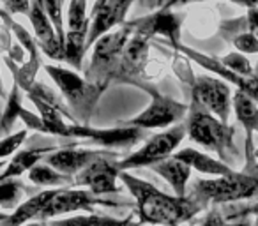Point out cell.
Returning a JSON list of instances; mask_svg holds the SVG:
<instances>
[{
  "label": "cell",
  "mask_w": 258,
  "mask_h": 226,
  "mask_svg": "<svg viewBox=\"0 0 258 226\" xmlns=\"http://www.w3.org/2000/svg\"><path fill=\"white\" fill-rule=\"evenodd\" d=\"M110 154H113V152L87 150V148L82 150V148H75V145H73V147H66V148H60V150L51 152V154H48L43 161L46 163L48 166L55 168L57 172L64 173V175L76 177L92 161H96V159H99V158H104V156H110Z\"/></svg>",
  "instance_id": "cell-14"
},
{
  "label": "cell",
  "mask_w": 258,
  "mask_h": 226,
  "mask_svg": "<svg viewBox=\"0 0 258 226\" xmlns=\"http://www.w3.org/2000/svg\"><path fill=\"white\" fill-rule=\"evenodd\" d=\"M46 71L53 78V82L57 83V87L64 94L68 103L71 104L75 113L87 126L90 113H92L94 106H96L97 99L101 96V90L97 87L90 85L87 80L78 76L75 71H66L62 67H55V65H46Z\"/></svg>",
  "instance_id": "cell-6"
},
{
  "label": "cell",
  "mask_w": 258,
  "mask_h": 226,
  "mask_svg": "<svg viewBox=\"0 0 258 226\" xmlns=\"http://www.w3.org/2000/svg\"><path fill=\"white\" fill-rule=\"evenodd\" d=\"M186 129L191 140L209 150L218 152L223 163L237 158V148L233 145V127L221 122L197 101H193L189 106Z\"/></svg>",
  "instance_id": "cell-3"
},
{
  "label": "cell",
  "mask_w": 258,
  "mask_h": 226,
  "mask_svg": "<svg viewBox=\"0 0 258 226\" xmlns=\"http://www.w3.org/2000/svg\"><path fill=\"white\" fill-rule=\"evenodd\" d=\"M254 177L258 179V175H254ZM251 214H254V215L258 214V200H253V201H251Z\"/></svg>",
  "instance_id": "cell-39"
},
{
  "label": "cell",
  "mask_w": 258,
  "mask_h": 226,
  "mask_svg": "<svg viewBox=\"0 0 258 226\" xmlns=\"http://www.w3.org/2000/svg\"><path fill=\"white\" fill-rule=\"evenodd\" d=\"M37 2H39V6L43 8V11L46 13L48 20H50L51 25H53L58 41H60L62 46H64L66 34H64V29H62V11H60L62 4L58 0H37Z\"/></svg>",
  "instance_id": "cell-29"
},
{
  "label": "cell",
  "mask_w": 258,
  "mask_h": 226,
  "mask_svg": "<svg viewBox=\"0 0 258 226\" xmlns=\"http://www.w3.org/2000/svg\"><path fill=\"white\" fill-rule=\"evenodd\" d=\"M256 103H258V99H256Z\"/></svg>",
  "instance_id": "cell-46"
},
{
  "label": "cell",
  "mask_w": 258,
  "mask_h": 226,
  "mask_svg": "<svg viewBox=\"0 0 258 226\" xmlns=\"http://www.w3.org/2000/svg\"><path fill=\"white\" fill-rule=\"evenodd\" d=\"M179 50L184 51L186 55H189V57L193 58V60H197L198 64L204 65V67H207L209 71L218 72V74L223 76V78H225L226 82H232L233 85L239 87V90L246 92L247 96H251L254 101L258 99V76H254V78H246V76H240V74H237V72L230 71V69L225 67V65H223L221 62L212 60V58L205 57V55H202V53H197V51L189 50V48L180 46Z\"/></svg>",
  "instance_id": "cell-17"
},
{
  "label": "cell",
  "mask_w": 258,
  "mask_h": 226,
  "mask_svg": "<svg viewBox=\"0 0 258 226\" xmlns=\"http://www.w3.org/2000/svg\"><path fill=\"white\" fill-rule=\"evenodd\" d=\"M120 180L137 201L138 224L179 226L204 210V207L189 196H170L127 172H120Z\"/></svg>",
  "instance_id": "cell-1"
},
{
  "label": "cell",
  "mask_w": 258,
  "mask_h": 226,
  "mask_svg": "<svg viewBox=\"0 0 258 226\" xmlns=\"http://www.w3.org/2000/svg\"><path fill=\"white\" fill-rule=\"evenodd\" d=\"M9 13H18V15H27L30 11V0H2Z\"/></svg>",
  "instance_id": "cell-35"
},
{
  "label": "cell",
  "mask_w": 258,
  "mask_h": 226,
  "mask_svg": "<svg viewBox=\"0 0 258 226\" xmlns=\"http://www.w3.org/2000/svg\"><path fill=\"white\" fill-rule=\"evenodd\" d=\"M131 4L133 0H97L92 9V25L89 29L87 48L96 44V41L108 34L110 29L124 22Z\"/></svg>",
  "instance_id": "cell-13"
},
{
  "label": "cell",
  "mask_w": 258,
  "mask_h": 226,
  "mask_svg": "<svg viewBox=\"0 0 258 226\" xmlns=\"http://www.w3.org/2000/svg\"><path fill=\"white\" fill-rule=\"evenodd\" d=\"M187 196L198 201L204 208H207L211 203L226 205L253 201L258 200V179L249 173L237 172L214 179H198L191 186Z\"/></svg>",
  "instance_id": "cell-2"
},
{
  "label": "cell",
  "mask_w": 258,
  "mask_h": 226,
  "mask_svg": "<svg viewBox=\"0 0 258 226\" xmlns=\"http://www.w3.org/2000/svg\"><path fill=\"white\" fill-rule=\"evenodd\" d=\"M247 25H249L251 32H258V8H253L247 11Z\"/></svg>",
  "instance_id": "cell-36"
},
{
  "label": "cell",
  "mask_w": 258,
  "mask_h": 226,
  "mask_svg": "<svg viewBox=\"0 0 258 226\" xmlns=\"http://www.w3.org/2000/svg\"><path fill=\"white\" fill-rule=\"evenodd\" d=\"M138 87L145 90L151 96V104L142 111L140 115H137L135 119L125 120L120 126L124 127H140V129H156V127H166L170 124L179 122L180 119L186 117V113L189 111V106H186L184 103L166 97L163 94H159L156 89L144 85V83L137 82Z\"/></svg>",
  "instance_id": "cell-5"
},
{
  "label": "cell",
  "mask_w": 258,
  "mask_h": 226,
  "mask_svg": "<svg viewBox=\"0 0 258 226\" xmlns=\"http://www.w3.org/2000/svg\"><path fill=\"white\" fill-rule=\"evenodd\" d=\"M152 170L158 175H161L172 186L175 196L180 198L187 196V182H189V177H191V168L186 163H182L180 159L172 156V158L165 159V161L156 163L152 166Z\"/></svg>",
  "instance_id": "cell-19"
},
{
  "label": "cell",
  "mask_w": 258,
  "mask_h": 226,
  "mask_svg": "<svg viewBox=\"0 0 258 226\" xmlns=\"http://www.w3.org/2000/svg\"><path fill=\"white\" fill-rule=\"evenodd\" d=\"M58 2H60V4H62V2H64V0H58Z\"/></svg>",
  "instance_id": "cell-45"
},
{
  "label": "cell",
  "mask_w": 258,
  "mask_h": 226,
  "mask_svg": "<svg viewBox=\"0 0 258 226\" xmlns=\"http://www.w3.org/2000/svg\"><path fill=\"white\" fill-rule=\"evenodd\" d=\"M55 193H57V189H48V191H43V193L36 194V196L29 198L27 201L20 203L18 207L15 208V212L8 215L6 221L0 222V226H25V224H29L32 219H39V215L43 214L48 201L53 198Z\"/></svg>",
  "instance_id": "cell-18"
},
{
  "label": "cell",
  "mask_w": 258,
  "mask_h": 226,
  "mask_svg": "<svg viewBox=\"0 0 258 226\" xmlns=\"http://www.w3.org/2000/svg\"><path fill=\"white\" fill-rule=\"evenodd\" d=\"M233 111L235 117L247 131V136H251L253 131H258V103L246 92L237 89L233 94Z\"/></svg>",
  "instance_id": "cell-23"
},
{
  "label": "cell",
  "mask_w": 258,
  "mask_h": 226,
  "mask_svg": "<svg viewBox=\"0 0 258 226\" xmlns=\"http://www.w3.org/2000/svg\"><path fill=\"white\" fill-rule=\"evenodd\" d=\"M50 226H140L133 222L131 215L125 219L110 217L103 214H89V215H73L68 219H53Z\"/></svg>",
  "instance_id": "cell-24"
},
{
  "label": "cell",
  "mask_w": 258,
  "mask_h": 226,
  "mask_svg": "<svg viewBox=\"0 0 258 226\" xmlns=\"http://www.w3.org/2000/svg\"><path fill=\"white\" fill-rule=\"evenodd\" d=\"M4 166H8V165H6V161H0V170L4 168Z\"/></svg>",
  "instance_id": "cell-43"
},
{
  "label": "cell",
  "mask_w": 258,
  "mask_h": 226,
  "mask_svg": "<svg viewBox=\"0 0 258 226\" xmlns=\"http://www.w3.org/2000/svg\"><path fill=\"white\" fill-rule=\"evenodd\" d=\"M235 48L240 53H258V36L253 32H242L233 39Z\"/></svg>",
  "instance_id": "cell-34"
},
{
  "label": "cell",
  "mask_w": 258,
  "mask_h": 226,
  "mask_svg": "<svg viewBox=\"0 0 258 226\" xmlns=\"http://www.w3.org/2000/svg\"><path fill=\"white\" fill-rule=\"evenodd\" d=\"M193 101L209 110L221 122L228 124L230 110H232V92L226 82L211 78V76H197L193 82Z\"/></svg>",
  "instance_id": "cell-9"
},
{
  "label": "cell",
  "mask_w": 258,
  "mask_h": 226,
  "mask_svg": "<svg viewBox=\"0 0 258 226\" xmlns=\"http://www.w3.org/2000/svg\"><path fill=\"white\" fill-rule=\"evenodd\" d=\"M120 172L122 170L118 168L117 154L113 152L85 166L75 177V186L89 187V191H92L97 196L118 193L120 187L117 186V179L120 177Z\"/></svg>",
  "instance_id": "cell-8"
},
{
  "label": "cell",
  "mask_w": 258,
  "mask_h": 226,
  "mask_svg": "<svg viewBox=\"0 0 258 226\" xmlns=\"http://www.w3.org/2000/svg\"><path fill=\"white\" fill-rule=\"evenodd\" d=\"M25 193V186L22 180L9 179L0 182V207L2 208H13L18 207L20 198Z\"/></svg>",
  "instance_id": "cell-28"
},
{
  "label": "cell",
  "mask_w": 258,
  "mask_h": 226,
  "mask_svg": "<svg viewBox=\"0 0 258 226\" xmlns=\"http://www.w3.org/2000/svg\"><path fill=\"white\" fill-rule=\"evenodd\" d=\"M187 134L186 126H175L172 129L159 133L156 136H152L140 150H137L135 154L127 156L125 159L118 161V168L122 172L131 168H144V166H154L156 163L165 161V159L172 158L175 148L180 145V141L184 140V136Z\"/></svg>",
  "instance_id": "cell-7"
},
{
  "label": "cell",
  "mask_w": 258,
  "mask_h": 226,
  "mask_svg": "<svg viewBox=\"0 0 258 226\" xmlns=\"http://www.w3.org/2000/svg\"><path fill=\"white\" fill-rule=\"evenodd\" d=\"M133 30L124 27L117 32L104 34L101 39L96 41L92 53V64L87 71L85 80L90 85L97 87L103 92L111 82H117L118 65H120L122 51L127 41L131 39Z\"/></svg>",
  "instance_id": "cell-4"
},
{
  "label": "cell",
  "mask_w": 258,
  "mask_h": 226,
  "mask_svg": "<svg viewBox=\"0 0 258 226\" xmlns=\"http://www.w3.org/2000/svg\"><path fill=\"white\" fill-rule=\"evenodd\" d=\"M27 226H50V224H46L44 221H39V222H29Z\"/></svg>",
  "instance_id": "cell-40"
},
{
  "label": "cell",
  "mask_w": 258,
  "mask_h": 226,
  "mask_svg": "<svg viewBox=\"0 0 258 226\" xmlns=\"http://www.w3.org/2000/svg\"><path fill=\"white\" fill-rule=\"evenodd\" d=\"M219 62H221L225 67H228L230 71L237 72V74L246 76V78H254L253 67H251L249 60H247V58L244 57L242 53H230V55H226V57L223 58V60H219Z\"/></svg>",
  "instance_id": "cell-31"
},
{
  "label": "cell",
  "mask_w": 258,
  "mask_h": 226,
  "mask_svg": "<svg viewBox=\"0 0 258 226\" xmlns=\"http://www.w3.org/2000/svg\"><path fill=\"white\" fill-rule=\"evenodd\" d=\"M149 39H151V37L135 32L133 37L127 41L124 51H122L117 82H135L137 83V78L144 72L145 65H147Z\"/></svg>",
  "instance_id": "cell-15"
},
{
  "label": "cell",
  "mask_w": 258,
  "mask_h": 226,
  "mask_svg": "<svg viewBox=\"0 0 258 226\" xmlns=\"http://www.w3.org/2000/svg\"><path fill=\"white\" fill-rule=\"evenodd\" d=\"M235 4H240V6H246V8L253 9V8H258V0H232Z\"/></svg>",
  "instance_id": "cell-37"
},
{
  "label": "cell",
  "mask_w": 258,
  "mask_h": 226,
  "mask_svg": "<svg viewBox=\"0 0 258 226\" xmlns=\"http://www.w3.org/2000/svg\"><path fill=\"white\" fill-rule=\"evenodd\" d=\"M182 2H186V0H166L165 4H163V9H170L177 4H182Z\"/></svg>",
  "instance_id": "cell-38"
},
{
  "label": "cell",
  "mask_w": 258,
  "mask_h": 226,
  "mask_svg": "<svg viewBox=\"0 0 258 226\" xmlns=\"http://www.w3.org/2000/svg\"><path fill=\"white\" fill-rule=\"evenodd\" d=\"M25 138H27V129H22L18 133H13L9 136H6L4 140H0V161H4V158L15 154L22 147Z\"/></svg>",
  "instance_id": "cell-32"
},
{
  "label": "cell",
  "mask_w": 258,
  "mask_h": 226,
  "mask_svg": "<svg viewBox=\"0 0 258 226\" xmlns=\"http://www.w3.org/2000/svg\"><path fill=\"white\" fill-rule=\"evenodd\" d=\"M173 158H177L182 163H186L191 170H197V172L207 173V175H212V177L230 175V173L233 172L226 163L211 158V156L204 154V152L195 150V148H182V150L175 152Z\"/></svg>",
  "instance_id": "cell-20"
},
{
  "label": "cell",
  "mask_w": 258,
  "mask_h": 226,
  "mask_svg": "<svg viewBox=\"0 0 258 226\" xmlns=\"http://www.w3.org/2000/svg\"><path fill=\"white\" fill-rule=\"evenodd\" d=\"M29 18H30V22H32L34 30H36L37 39H39L41 50H43L48 57L62 60V58H64V46H62V43L58 41L53 25H51L46 13L43 11V8L39 6L37 0H32V4H30Z\"/></svg>",
  "instance_id": "cell-16"
},
{
  "label": "cell",
  "mask_w": 258,
  "mask_h": 226,
  "mask_svg": "<svg viewBox=\"0 0 258 226\" xmlns=\"http://www.w3.org/2000/svg\"><path fill=\"white\" fill-rule=\"evenodd\" d=\"M55 152L53 147H41V148H29V150H22L13 158L11 163H8L6 170L0 173V182L9 179H18L22 173H25L27 170H32L39 161H43L48 154Z\"/></svg>",
  "instance_id": "cell-21"
},
{
  "label": "cell",
  "mask_w": 258,
  "mask_h": 226,
  "mask_svg": "<svg viewBox=\"0 0 258 226\" xmlns=\"http://www.w3.org/2000/svg\"><path fill=\"white\" fill-rule=\"evenodd\" d=\"M0 96H4V89H2V80H0Z\"/></svg>",
  "instance_id": "cell-42"
},
{
  "label": "cell",
  "mask_w": 258,
  "mask_h": 226,
  "mask_svg": "<svg viewBox=\"0 0 258 226\" xmlns=\"http://www.w3.org/2000/svg\"><path fill=\"white\" fill-rule=\"evenodd\" d=\"M94 205H104V207H118L113 200H104V198L94 194L89 189H71V187H62L57 189L43 214L39 215V221H46L55 215L68 214L76 210H92Z\"/></svg>",
  "instance_id": "cell-10"
},
{
  "label": "cell",
  "mask_w": 258,
  "mask_h": 226,
  "mask_svg": "<svg viewBox=\"0 0 258 226\" xmlns=\"http://www.w3.org/2000/svg\"><path fill=\"white\" fill-rule=\"evenodd\" d=\"M180 25H182V16L173 15V13H170V9H161L156 15H149L145 18L125 23L127 29H131L133 32L144 34L147 37H152L156 34L168 37L172 46L177 50L180 48Z\"/></svg>",
  "instance_id": "cell-12"
},
{
  "label": "cell",
  "mask_w": 258,
  "mask_h": 226,
  "mask_svg": "<svg viewBox=\"0 0 258 226\" xmlns=\"http://www.w3.org/2000/svg\"><path fill=\"white\" fill-rule=\"evenodd\" d=\"M25 108L22 106V96H20V85L16 83L11 90V96L8 99V104H6V110L0 117V133L8 134L11 131V127L16 124V120L22 117V111ZM9 136V134H8Z\"/></svg>",
  "instance_id": "cell-27"
},
{
  "label": "cell",
  "mask_w": 258,
  "mask_h": 226,
  "mask_svg": "<svg viewBox=\"0 0 258 226\" xmlns=\"http://www.w3.org/2000/svg\"><path fill=\"white\" fill-rule=\"evenodd\" d=\"M254 226H258V214H256V219H254Z\"/></svg>",
  "instance_id": "cell-44"
},
{
  "label": "cell",
  "mask_w": 258,
  "mask_h": 226,
  "mask_svg": "<svg viewBox=\"0 0 258 226\" xmlns=\"http://www.w3.org/2000/svg\"><path fill=\"white\" fill-rule=\"evenodd\" d=\"M8 215H9V214H6V212H0V222L6 221V219H8Z\"/></svg>",
  "instance_id": "cell-41"
},
{
  "label": "cell",
  "mask_w": 258,
  "mask_h": 226,
  "mask_svg": "<svg viewBox=\"0 0 258 226\" xmlns=\"http://www.w3.org/2000/svg\"><path fill=\"white\" fill-rule=\"evenodd\" d=\"M202 226H251V222H249V219H246V221H239V222L226 221V219L223 217L219 207L218 205H214V207L207 212V215H205Z\"/></svg>",
  "instance_id": "cell-33"
},
{
  "label": "cell",
  "mask_w": 258,
  "mask_h": 226,
  "mask_svg": "<svg viewBox=\"0 0 258 226\" xmlns=\"http://www.w3.org/2000/svg\"><path fill=\"white\" fill-rule=\"evenodd\" d=\"M89 29L85 27L82 30H68L64 41V58L75 69L82 67V58L87 50V37H89Z\"/></svg>",
  "instance_id": "cell-26"
},
{
  "label": "cell",
  "mask_w": 258,
  "mask_h": 226,
  "mask_svg": "<svg viewBox=\"0 0 258 226\" xmlns=\"http://www.w3.org/2000/svg\"><path fill=\"white\" fill-rule=\"evenodd\" d=\"M147 136L140 127H115V129H94L89 126H69V138H83L90 143L104 148H129Z\"/></svg>",
  "instance_id": "cell-11"
},
{
  "label": "cell",
  "mask_w": 258,
  "mask_h": 226,
  "mask_svg": "<svg viewBox=\"0 0 258 226\" xmlns=\"http://www.w3.org/2000/svg\"><path fill=\"white\" fill-rule=\"evenodd\" d=\"M30 101L37 106L41 113V122H43L44 133L55 134V136L69 138V126L62 120V111L58 106L41 99L36 94H29Z\"/></svg>",
  "instance_id": "cell-22"
},
{
  "label": "cell",
  "mask_w": 258,
  "mask_h": 226,
  "mask_svg": "<svg viewBox=\"0 0 258 226\" xmlns=\"http://www.w3.org/2000/svg\"><path fill=\"white\" fill-rule=\"evenodd\" d=\"M85 6L87 0H71L68 15L69 30H82L89 27V18L85 16Z\"/></svg>",
  "instance_id": "cell-30"
},
{
  "label": "cell",
  "mask_w": 258,
  "mask_h": 226,
  "mask_svg": "<svg viewBox=\"0 0 258 226\" xmlns=\"http://www.w3.org/2000/svg\"><path fill=\"white\" fill-rule=\"evenodd\" d=\"M29 180L36 186L55 187V189H62V186H75V177L64 175V173L48 166L46 163H37L29 172Z\"/></svg>",
  "instance_id": "cell-25"
}]
</instances>
